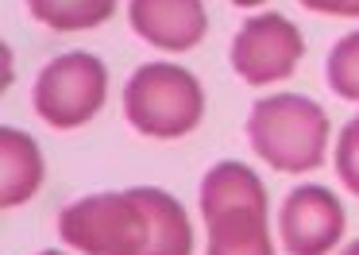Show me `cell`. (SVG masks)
<instances>
[{"label":"cell","instance_id":"7a4b0ae2","mask_svg":"<svg viewBox=\"0 0 359 255\" xmlns=\"http://www.w3.org/2000/svg\"><path fill=\"white\" fill-rule=\"evenodd\" d=\"M248 139L263 162L286 174H305V170L325 162L328 143V112L309 97L297 93H274L259 97L248 116Z\"/></svg>","mask_w":359,"mask_h":255},{"label":"cell","instance_id":"277c9868","mask_svg":"<svg viewBox=\"0 0 359 255\" xmlns=\"http://www.w3.org/2000/svg\"><path fill=\"white\" fill-rule=\"evenodd\" d=\"M58 236L86 255H143L147 209L135 190L89 193L58 213Z\"/></svg>","mask_w":359,"mask_h":255},{"label":"cell","instance_id":"4fadbf2b","mask_svg":"<svg viewBox=\"0 0 359 255\" xmlns=\"http://www.w3.org/2000/svg\"><path fill=\"white\" fill-rule=\"evenodd\" d=\"M336 174L359 197V116L344 124L340 143H336Z\"/></svg>","mask_w":359,"mask_h":255},{"label":"cell","instance_id":"5bb4252c","mask_svg":"<svg viewBox=\"0 0 359 255\" xmlns=\"http://www.w3.org/2000/svg\"><path fill=\"white\" fill-rule=\"evenodd\" d=\"M309 12H325V15H344L348 12V0H302Z\"/></svg>","mask_w":359,"mask_h":255},{"label":"cell","instance_id":"2e32d148","mask_svg":"<svg viewBox=\"0 0 359 255\" xmlns=\"http://www.w3.org/2000/svg\"><path fill=\"white\" fill-rule=\"evenodd\" d=\"M340 255H359V240H355V244H348V247H344Z\"/></svg>","mask_w":359,"mask_h":255},{"label":"cell","instance_id":"9a60e30c","mask_svg":"<svg viewBox=\"0 0 359 255\" xmlns=\"http://www.w3.org/2000/svg\"><path fill=\"white\" fill-rule=\"evenodd\" d=\"M344 15H359V0H348V12Z\"/></svg>","mask_w":359,"mask_h":255},{"label":"cell","instance_id":"8992f818","mask_svg":"<svg viewBox=\"0 0 359 255\" xmlns=\"http://www.w3.org/2000/svg\"><path fill=\"white\" fill-rule=\"evenodd\" d=\"M305 54V39L286 15L263 12L251 15L232 39V70L248 85H271L294 74Z\"/></svg>","mask_w":359,"mask_h":255},{"label":"cell","instance_id":"52a82bcc","mask_svg":"<svg viewBox=\"0 0 359 255\" xmlns=\"http://www.w3.org/2000/svg\"><path fill=\"white\" fill-rule=\"evenodd\" d=\"M344 205L332 190L325 185H297L282 201V247L290 255H325L340 244L344 236Z\"/></svg>","mask_w":359,"mask_h":255},{"label":"cell","instance_id":"ba28073f","mask_svg":"<svg viewBox=\"0 0 359 255\" xmlns=\"http://www.w3.org/2000/svg\"><path fill=\"white\" fill-rule=\"evenodd\" d=\"M128 23L158 51H194L209 31L201 0H132Z\"/></svg>","mask_w":359,"mask_h":255},{"label":"cell","instance_id":"8fae6325","mask_svg":"<svg viewBox=\"0 0 359 255\" xmlns=\"http://www.w3.org/2000/svg\"><path fill=\"white\" fill-rule=\"evenodd\" d=\"M27 8L55 31H89L116 12V0H27Z\"/></svg>","mask_w":359,"mask_h":255},{"label":"cell","instance_id":"ac0fdd59","mask_svg":"<svg viewBox=\"0 0 359 255\" xmlns=\"http://www.w3.org/2000/svg\"><path fill=\"white\" fill-rule=\"evenodd\" d=\"M39 255H66V251H39Z\"/></svg>","mask_w":359,"mask_h":255},{"label":"cell","instance_id":"e0dca14e","mask_svg":"<svg viewBox=\"0 0 359 255\" xmlns=\"http://www.w3.org/2000/svg\"><path fill=\"white\" fill-rule=\"evenodd\" d=\"M232 4H240V8H255V4H263V0H232Z\"/></svg>","mask_w":359,"mask_h":255},{"label":"cell","instance_id":"9c48e42d","mask_svg":"<svg viewBox=\"0 0 359 255\" xmlns=\"http://www.w3.org/2000/svg\"><path fill=\"white\" fill-rule=\"evenodd\" d=\"M43 185V155L27 131L0 128V205H24Z\"/></svg>","mask_w":359,"mask_h":255},{"label":"cell","instance_id":"7c38bea8","mask_svg":"<svg viewBox=\"0 0 359 255\" xmlns=\"http://www.w3.org/2000/svg\"><path fill=\"white\" fill-rule=\"evenodd\" d=\"M328 89L344 100H359V31L328 51Z\"/></svg>","mask_w":359,"mask_h":255},{"label":"cell","instance_id":"30bf717a","mask_svg":"<svg viewBox=\"0 0 359 255\" xmlns=\"http://www.w3.org/2000/svg\"><path fill=\"white\" fill-rule=\"evenodd\" d=\"M147 209V251L143 255H194V228L178 197L155 185H135Z\"/></svg>","mask_w":359,"mask_h":255},{"label":"cell","instance_id":"5b68a950","mask_svg":"<svg viewBox=\"0 0 359 255\" xmlns=\"http://www.w3.org/2000/svg\"><path fill=\"white\" fill-rule=\"evenodd\" d=\"M104 97H109V66L86 51L58 54L35 77V112L50 128L89 124L101 112Z\"/></svg>","mask_w":359,"mask_h":255},{"label":"cell","instance_id":"3957f363","mask_svg":"<svg viewBox=\"0 0 359 255\" xmlns=\"http://www.w3.org/2000/svg\"><path fill=\"white\" fill-rule=\"evenodd\" d=\"M124 116L151 139H178L201 124L205 93L186 66L143 62L124 85Z\"/></svg>","mask_w":359,"mask_h":255},{"label":"cell","instance_id":"6da1fadb","mask_svg":"<svg viewBox=\"0 0 359 255\" xmlns=\"http://www.w3.org/2000/svg\"><path fill=\"white\" fill-rule=\"evenodd\" d=\"M201 221L209 232L205 255H274L266 232V185L243 162H217L201 178Z\"/></svg>","mask_w":359,"mask_h":255}]
</instances>
